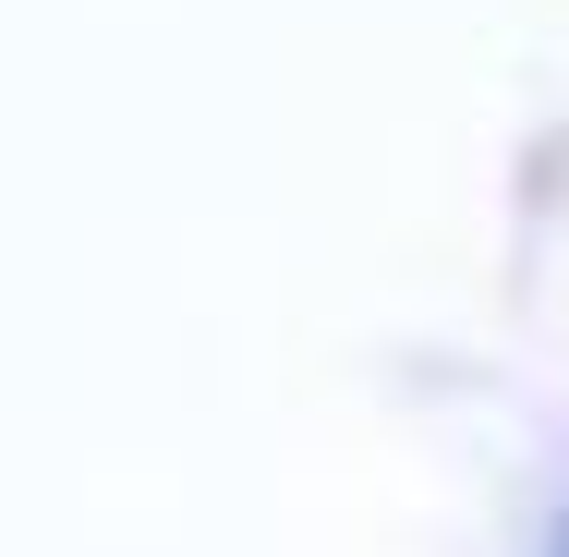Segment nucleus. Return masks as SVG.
Masks as SVG:
<instances>
[{
	"label": "nucleus",
	"instance_id": "obj_1",
	"mask_svg": "<svg viewBox=\"0 0 569 557\" xmlns=\"http://www.w3.org/2000/svg\"><path fill=\"white\" fill-rule=\"evenodd\" d=\"M546 557H569V509H558V546H546Z\"/></svg>",
	"mask_w": 569,
	"mask_h": 557
}]
</instances>
